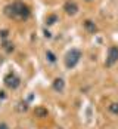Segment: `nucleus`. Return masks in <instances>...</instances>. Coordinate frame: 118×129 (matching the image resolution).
<instances>
[{
	"instance_id": "15",
	"label": "nucleus",
	"mask_w": 118,
	"mask_h": 129,
	"mask_svg": "<svg viewBox=\"0 0 118 129\" xmlns=\"http://www.w3.org/2000/svg\"><path fill=\"white\" fill-rule=\"evenodd\" d=\"M0 129H9V126L6 123H0Z\"/></svg>"
},
{
	"instance_id": "4",
	"label": "nucleus",
	"mask_w": 118,
	"mask_h": 129,
	"mask_svg": "<svg viewBox=\"0 0 118 129\" xmlns=\"http://www.w3.org/2000/svg\"><path fill=\"white\" fill-rule=\"evenodd\" d=\"M118 62V46H111L108 49V56H106L105 65L106 67H112Z\"/></svg>"
},
{
	"instance_id": "16",
	"label": "nucleus",
	"mask_w": 118,
	"mask_h": 129,
	"mask_svg": "<svg viewBox=\"0 0 118 129\" xmlns=\"http://www.w3.org/2000/svg\"><path fill=\"white\" fill-rule=\"evenodd\" d=\"M0 98H6V95H5V92H3V90H0Z\"/></svg>"
},
{
	"instance_id": "13",
	"label": "nucleus",
	"mask_w": 118,
	"mask_h": 129,
	"mask_svg": "<svg viewBox=\"0 0 118 129\" xmlns=\"http://www.w3.org/2000/svg\"><path fill=\"white\" fill-rule=\"evenodd\" d=\"M18 110H19V111H27V110H28V104H27L25 101H19V103H18Z\"/></svg>"
},
{
	"instance_id": "3",
	"label": "nucleus",
	"mask_w": 118,
	"mask_h": 129,
	"mask_svg": "<svg viewBox=\"0 0 118 129\" xmlns=\"http://www.w3.org/2000/svg\"><path fill=\"white\" fill-rule=\"evenodd\" d=\"M3 83H5V86H6L8 89L15 90V89H18V88H19V85H21V79L18 77L13 71H11V73H8V74L5 76Z\"/></svg>"
},
{
	"instance_id": "7",
	"label": "nucleus",
	"mask_w": 118,
	"mask_h": 129,
	"mask_svg": "<svg viewBox=\"0 0 118 129\" xmlns=\"http://www.w3.org/2000/svg\"><path fill=\"white\" fill-rule=\"evenodd\" d=\"M34 114L37 117H40V119H43V117H47V114H49V111H47V108H44V107H36V110H34Z\"/></svg>"
},
{
	"instance_id": "18",
	"label": "nucleus",
	"mask_w": 118,
	"mask_h": 129,
	"mask_svg": "<svg viewBox=\"0 0 118 129\" xmlns=\"http://www.w3.org/2000/svg\"><path fill=\"white\" fill-rule=\"evenodd\" d=\"M18 129H19V128H18Z\"/></svg>"
},
{
	"instance_id": "10",
	"label": "nucleus",
	"mask_w": 118,
	"mask_h": 129,
	"mask_svg": "<svg viewBox=\"0 0 118 129\" xmlns=\"http://www.w3.org/2000/svg\"><path fill=\"white\" fill-rule=\"evenodd\" d=\"M3 49L8 52V53H11V52L15 49V48H13V43H11V42H6V40H5V42H3Z\"/></svg>"
},
{
	"instance_id": "17",
	"label": "nucleus",
	"mask_w": 118,
	"mask_h": 129,
	"mask_svg": "<svg viewBox=\"0 0 118 129\" xmlns=\"http://www.w3.org/2000/svg\"><path fill=\"white\" fill-rule=\"evenodd\" d=\"M86 2H93V0H86Z\"/></svg>"
},
{
	"instance_id": "8",
	"label": "nucleus",
	"mask_w": 118,
	"mask_h": 129,
	"mask_svg": "<svg viewBox=\"0 0 118 129\" xmlns=\"http://www.w3.org/2000/svg\"><path fill=\"white\" fill-rule=\"evenodd\" d=\"M84 28H86L89 33H96V31H97V25H96L93 21H90V19L84 21Z\"/></svg>"
},
{
	"instance_id": "12",
	"label": "nucleus",
	"mask_w": 118,
	"mask_h": 129,
	"mask_svg": "<svg viewBox=\"0 0 118 129\" xmlns=\"http://www.w3.org/2000/svg\"><path fill=\"white\" fill-rule=\"evenodd\" d=\"M56 21H58V16H56V15H49V16L46 18V24H47V25H53Z\"/></svg>"
},
{
	"instance_id": "11",
	"label": "nucleus",
	"mask_w": 118,
	"mask_h": 129,
	"mask_svg": "<svg viewBox=\"0 0 118 129\" xmlns=\"http://www.w3.org/2000/svg\"><path fill=\"white\" fill-rule=\"evenodd\" d=\"M108 110L112 113V114H118V103H112L108 105Z\"/></svg>"
},
{
	"instance_id": "6",
	"label": "nucleus",
	"mask_w": 118,
	"mask_h": 129,
	"mask_svg": "<svg viewBox=\"0 0 118 129\" xmlns=\"http://www.w3.org/2000/svg\"><path fill=\"white\" fill-rule=\"evenodd\" d=\"M52 88L55 92H59V93H62L64 90H65V80L62 77H56L55 80H53L52 83Z\"/></svg>"
},
{
	"instance_id": "1",
	"label": "nucleus",
	"mask_w": 118,
	"mask_h": 129,
	"mask_svg": "<svg viewBox=\"0 0 118 129\" xmlns=\"http://www.w3.org/2000/svg\"><path fill=\"white\" fill-rule=\"evenodd\" d=\"M5 12L11 18H19V19H27L30 16V9L21 2H15L12 5L5 8Z\"/></svg>"
},
{
	"instance_id": "9",
	"label": "nucleus",
	"mask_w": 118,
	"mask_h": 129,
	"mask_svg": "<svg viewBox=\"0 0 118 129\" xmlns=\"http://www.w3.org/2000/svg\"><path fill=\"white\" fill-rule=\"evenodd\" d=\"M46 59H47L50 64H55V62H56V55H55L52 51H47L46 52Z\"/></svg>"
},
{
	"instance_id": "14",
	"label": "nucleus",
	"mask_w": 118,
	"mask_h": 129,
	"mask_svg": "<svg viewBox=\"0 0 118 129\" xmlns=\"http://www.w3.org/2000/svg\"><path fill=\"white\" fill-rule=\"evenodd\" d=\"M0 37H3V39H6V37H8V31H6V30H3V31H0Z\"/></svg>"
},
{
	"instance_id": "5",
	"label": "nucleus",
	"mask_w": 118,
	"mask_h": 129,
	"mask_svg": "<svg viewBox=\"0 0 118 129\" xmlns=\"http://www.w3.org/2000/svg\"><path fill=\"white\" fill-rule=\"evenodd\" d=\"M64 11L68 15H75L77 11H78V5L74 0H68V2H65V5H64Z\"/></svg>"
},
{
	"instance_id": "2",
	"label": "nucleus",
	"mask_w": 118,
	"mask_h": 129,
	"mask_svg": "<svg viewBox=\"0 0 118 129\" xmlns=\"http://www.w3.org/2000/svg\"><path fill=\"white\" fill-rule=\"evenodd\" d=\"M81 56H83L81 51L75 49V48L71 49V51H68V53L65 55V67L66 68H74V67L80 62Z\"/></svg>"
}]
</instances>
